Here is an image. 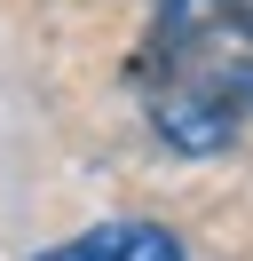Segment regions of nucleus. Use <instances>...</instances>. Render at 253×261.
<instances>
[{
	"mask_svg": "<svg viewBox=\"0 0 253 261\" xmlns=\"http://www.w3.org/2000/svg\"><path fill=\"white\" fill-rule=\"evenodd\" d=\"M127 80L174 159H230L245 143V0H150Z\"/></svg>",
	"mask_w": 253,
	"mask_h": 261,
	"instance_id": "nucleus-1",
	"label": "nucleus"
},
{
	"mask_svg": "<svg viewBox=\"0 0 253 261\" xmlns=\"http://www.w3.org/2000/svg\"><path fill=\"white\" fill-rule=\"evenodd\" d=\"M32 261H190V245L166 222H95L79 238L47 245V253H32Z\"/></svg>",
	"mask_w": 253,
	"mask_h": 261,
	"instance_id": "nucleus-2",
	"label": "nucleus"
},
{
	"mask_svg": "<svg viewBox=\"0 0 253 261\" xmlns=\"http://www.w3.org/2000/svg\"><path fill=\"white\" fill-rule=\"evenodd\" d=\"M245 127H253V0H245Z\"/></svg>",
	"mask_w": 253,
	"mask_h": 261,
	"instance_id": "nucleus-3",
	"label": "nucleus"
}]
</instances>
